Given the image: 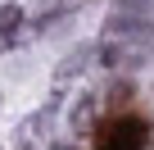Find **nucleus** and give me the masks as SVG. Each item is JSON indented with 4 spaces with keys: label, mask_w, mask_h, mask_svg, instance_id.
I'll use <instances>...</instances> for the list:
<instances>
[{
    "label": "nucleus",
    "mask_w": 154,
    "mask_h": 150,
    "mask_svg": "<svg viewBox=\"0 0 154 150\" xmlns=\"http://www.w3.org/2000/svg\"><path fill=\"white\" fill-rule=\"evenodd\" d=\"M145 145H149V123L136 118V114H122V118H109L95 132L91 150H145Z\"/></svg>",
    "instance_id": "1"
}]
</instances>
